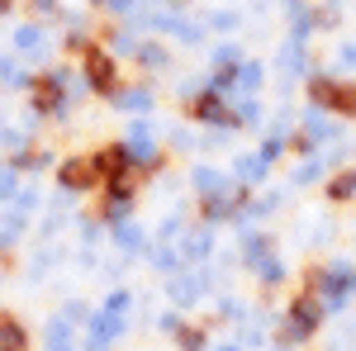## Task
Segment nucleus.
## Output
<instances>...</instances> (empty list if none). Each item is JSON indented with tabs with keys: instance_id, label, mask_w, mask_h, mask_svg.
<instances>
[{
	"instance_id": "nucleus-1",
	"label": "nucleus",
	"mask_w": 356,
	"mask_h": 351,
	"mask_svg": "<svg viewBox=\"0 0 356 351\" xmlns=\"http://www.w3.org/2000/svg\"><path fill=\"white\" fill-rule=\"evenodd\" d=\"M323 323H328L323 304L309 295V290H295V295L285 299L280 318H275V342H280V347H309Z\"/></svg>"
},
{
	"instance_id": "nucleus-2",
	"label": "nucleus",
	"mask_w": 356,
	"mask_h": 351,
	"mask_svg": "<svg viewBox=\"0 0 356 351\" xmlns=\"http://www.w3.org/2000/svg\"><path fill=\"white\" fill-rule=\"evenodd\" d=\"M304 290L323 304V313L328 318H337L347 304L356 299V266H347V261H318V266L304 270Z\"/></svg>"
},
{
	"instance_id": "nucleus-3",
	"label": "nucleus",
	"mask_w": 356,
	"mask_h": 351,
	"mask_svg": "<svg viewBox=\"0 0 356 351\" xmlns=\"http://www.w3.org/2000/svg\"><path fill=\"white\" fill-rule=\"evenodd\" d=\"M304 90H309V105H318L323 114L342 119V124L356 119V81H337L332 72H309Z\"/></svg>"
},
{
	"instance_id": "nucleus-4",
	"label": "nucleus",
	"mask_w": 356,
	"mask_h": 351,
	"mask_svg": "<svg viewBox=\"0 0 356 351\" xmlns=\"http://www.w3.org/2000/svg\"><path fill=\"white\" fill-rule=\"evenodd\" d=\"M195 124H204V129H223V133H233V114H228V100H223L219 90H209V85H200L191 100H186Z\"/></svg>"
},
{
	"instance_id": "nucleus-5",
	"label": "nucleus",
	"mask_w": 356,
	"mask_h": 351,
	"mask_svg": "<svg viewBox=\"0 0 356 351\" xmlns=\"http://www.w3.org/2000/svg\"><path fill=\"white\" fill-rule=\"evenodd\" d=\"M209 285H214V270H209V266L176 270V275L166 280V295H171V304H176V309H191V304H200V299L209 295Z\"/></svg>"
},
{
	"instance_id": "nucleus-6",
	"label": "nucleus",
	"mask_w": 356,
	"mask_h": 351,
	"mask_svg": "<svg viewBox=\"0 0 356 351\" xmlns=\"http://www.w3.org/2000/svg\"><path fill=\"white\" fill-rule=\"evenodd\" d=\"M67 72H48V76H38V81L29 85L33 90V114H43V119H62L67 114Z\"/></svg>"
},
{
	"instance_id": "nucleus-7",
	"label": "nucleus",
	"mask_w": 356,
	"mask_h": 351,
	"mask_svg": "<svg viewBox=\"0 0 356 351\" xmlns=\"http://www.w3.org/2000/svg\"><path fill=\"white\" fill-rule=\"evenodd\" d=\"M119 67H114V57L105 48H86V90H95V95H114L119 90Z\"/></svg>"
},
{
	"instance_id": "nucleus-8",
	"label": "nucleus",
	"mask_w": 356,
	"mask_h": 351,
	"mask_svg": "<svg viewBox=\"0 0 356 351\" xmlns=\"http://www.w3.org/2000/svg\"><path fill=\"white\" fill-rule=\"evenodd\" d=\"M57 186L67 190V195H86V190L100 186V171L90 157H67V162L57 166Z\"/></svg>"
},
{
	"instance_id": "nucleus-9",
	"label": "nucleus",
	"mask_w": 356,
	"mask_h": 351,
	"mask_svg": "<svg viewBox=\"0 0 356 351\" xmlns=\"http://www.w3.org/2000/svg\"><path fill=\"white\" fill-rule=\"evenodd\" d=\"M275 72L285 76V85H290V81H304L309 72H318V67H314V57H309V43L285 38V43H280V57H275Z\"/></svg>"
},
{
	"instance_id": "nucleus-10",
	"label": "nucleus",
	"mask_w": 356,
	"mask_h": 351,
	"mask_svg": "<svg viewBox=\"0 0 356 351\" xmlns=\"http://www.w3.org/2000/svg\"><path fill=\"white\" fill-rule=\"evenodd\" d=\"M100 214L110 218V223H129V214H134V176L105 181V209Z\"/></svg>"
},
{
	"instance_id": "nucleus-11",
	"label": "nucleus",
	"mask_w": 356,
	"mask_h": 351,
	"mask_svg": "<svg viewBox=\"0 0 356 351\" xmlns=\"http://www.w3.org/2000/svg\"><path fill=\"white\" fill-rule=\"evenodd\" d=\"M228 114H233V133L238 129H266V109H261V100L257 95H228Z\"/></svg>"
},
{
	"instance_id": "nucleus-12",
	"label": "nucleus",
	"mask_w": 356,
	"mask_h": 351,
	"mask_svg": "<svg viewBox=\"0 0 356 351\" xmlns=\"http://www.w3.org/2000/svg\"><path fill=\"white\" fill-rule=\"evenodd\" d=\"M228 176H233L243 190H257L266 176H271V162H266L261 152H243V157H233V171H228Z\"/></svg>"
},
{
	"instance_id": "nucleus-13",
	"label": "nucleus",
	"mask_w": 356,
	"mask_h": 351,
	"mask_svg": "<svg viewBox=\"0 0 356 351\" xmlns=\"http://www.w3.org/2000/svg\"><path fill=\"white\" fill-rule=\"evenodd\" d=\"M323 199L328 204H356V166H337L323 176Z\"/></svg>"
},
{
	"instance_id": "nucleus-14",
	"label": "nucleus",
	"mask_w": 356,
	"mask_h": 351,
	"mask_svg": "<svg viewBox=\"0 0 356 351\" xmlns=\"http://www.w3.org/2000/svg\"><path fill=\"white\" fill-rule=\"evenodd\" d=\"M191 186H195V195H200V199H209V195H223V190H233L238 181H233L228 171H219V166L200 162V166L191 171Z\"/></svg>"
},
{
	"instance_id": "nucleus-15",
	"label": "nucleus",
	"mask_w": 356,
	"mask_h": 351,
	"mask_svg": "<svg viewBox=\"0 0 356 351\" xmlns=\"http://www.w3.org/2000/svg\"><path fill=\"white\" fill-rule=\"evenodd\" d=\"M176 247H181V256H186V261L204 266V261L214 256V228H209V223H200V228H191V233H186Z\"/></svg>"
},
{
	"instance_id": "nucleus-16",
	"label": "nucleus",
	"mask_w": 356,
	"mask_h": 351,
	"mask_svg": "<svg viewBox=\"0 0 356 351\" xmlns=\"http://www.w3.org/2000/svg\"><path fill=\"white\" fill-rule=\"evenodd\" d=\"M252 280H257L266 295H275V290L290 280V266H285V256H280V252H271L266 261H257V266H252Z\"/></svg>"
},
{
	"instance_id": "nucleus-17",
	"label": "nucleus",
	"mask_w": 356,
	"mask_h": 351,
	"mask_svg": "<svg viewBox=\"0 0 356 351\" xmlns=\"http://www.w3.org/2000/svg\"><path fill=\"white\" fill-rule=\"evenodd\" d=\"M271 252H275V238H271V233H261V228H247V233H243V247H238V256H243V266H247V270L257 266V261H266Z\"/></svg>"
},
{
	"instance_id": "nucleus-18",
	"label": "nucleus",
	"mask_w": 356,
	"mask_h": 351,
	"mask_svg": "<svg viewBox=\"0 0 356 351\" xmlns=\"http://www.w3.org/2000/svg\"><path fill=\"white\" fill-rule=\"evenodd\" d=\"M266 81V67L257 62V57H243L238 67H233V95H257Z\"/></svg>"
},
{
	"instance_id": "nucleus-19",
	"label": "nucleus",
	"mask_w": 356,
	"mask_h": 351,
	"mask_svg": "<svg viewBox=\"0 0 356 351\" xmlns=\"http://www.w3.org/2000/svg\"><path fill=\"white\" fill-rule=\"evenodd\" d=\"M110 100H114L119 109H129L134 119H143V114L152 109V85H119Z\"/></svg>"
},
{
	"instance_id": "nucleus-20",
	"label": "nucleus",
	"mask_w": 356,
	"mask_h": 351,
	"mask_svg": "<svg viewBox=\"0 0 356 351\" xmlns=\"http://www.w3.org/2000/svg\"><path fill=\"white\" fill-rule=\"evenodd\" d=\"M328 176V157L323 152H314V157H300L295 171H290V186H318Z\"/></svg>"
},
{
	"instance_id": "nucleus-21",
	"label": "nucleus",
	"mask_w": 356,
	"mask_h": 351,
	"mask_svg": "<svg viewBox=\"0 0 356 351\" xmlns=\"http://www.w3.org/2000/svg\"><path fill=\"white\" fill-rule=\"evenodd\" d=\"M15 53H19V57H43V53H48V33H43L38 24L15 28Z\"/></svg>"
},
{
	"instance_id": "nucleus-22",
	"label": "nucleus",
	"mask_w": 356,
	"mask_h": 351,
	"mask_svg": "<svg viewBox=\"0 0 356 351\" xmlns=\"http://www.w3.org/2000/svg\"><path fill=\"white\" fill-rule=\"evenodd\" d=\"M314 33H318V24H314V5H304V0H290V38L309 43Z\"/></svg>"
},
{
	"instance_id": "nucleus-23",
	"label": "nucleus",
	"mask_w": 356,
	"mask_h": 351,
	"mask_svg": "<svg viewBox=\"0 0 356 351\" xmlns=\"http://www.w3.org/2000/svg\"><path fill=\"white\" fill-rule=\"evenodd\" d=\"M171 337H176V351H209V327L204 323H181Z\"/></svg>"
},
{
	"instance_id": "nucleus-24",
	"label": "nucleus",
	"mask_w": 356,
	"mask_h": 351,
	"mask_svg": "<svg viewBox=\"0 0 356 351\" xmlns=\"http://www.w3.org/2000/svg\"><path fill=\"white\" fill-rule=\"evenodd\" d=\"M0 351H29V332L19 318L0 313Z\"/></svg>"
},
{
	"instance_id": "nucleus-25",
	"label": "nucleus",
	"mask_w": 356,
	"mask_h": 351,
	"mask_svg": "<svg viewBox=\"0 0 356 351\" xmlns=\"http://www.w3.org/2000/svg\"><path fill=\"white\" fill-rule=\"evenodd\" d=\"M152 261H157V270H166V275L186 270V256H181V247H176V243H157V247H152Z\"/></svg>"
},
{
	"instance_id": "nucleus-26",
	"label": "nucleus",
	"mask_w": 356,
	"mask_h": 351,
	"mask_svg": "<svg viewBox=\"0 0 356 351\" xmlns=\"http://www.w3.org/2000/svg\"><path fill=\"white\" fill-rule=\"evenodd\" d=\"M243 62V48L238 43H214V57H209V72H233Z\"/></svg>"
},
{
	"instance_id": "nucleus-27",
	"label": "nucleus",
	"mask_w": 356,
	"mask_h": 351,
	"mask_svg": "<svg viewBox=\"0 0 356 351\" xmlns=\"http://www.w3.org/2000/svg\"><path fill=\"white\" fill-rule=\"evenodd\" d=\"M134 57H138V67H147V72H162L166 62H171L162 43H138V48H134Z\"/></svg>"
},
{
	"instance_id": "nucleus-28",
	"label": "nucleus",
	"mask_w": 356,
	"mask_h": 351,
	"mask_svg": "<svg viewBox=\"0 0 356 351\" xmlns=\"http://www.w3.org/2000/svg\"><path fill=\"white\" fill-rule=\"evenodd\" d=\"M114 238H119V247H124L129 256L147 252V233H143V228H134V223H119V233H114Z\"/></svg>"
},
{
	"instance_id": "nucleus-29",
	"label": "nucleus",
	"mask_w": 356,
	"mask_h": 351,
	"mask_svg": "<svg viewBox=\"0 0 356 351\" xmlns=\"http://www.w3.org/2000/svg\"><path fill=\"white\" fill-rule=\"evenodd\" d=\"M0 199H19V171L0 166Z\"/></svg>"
},
{
	"instance_id": "nucleus-30",
	"label": "nucleus",
	"mask_w": 356,
	"mask_h": 351,
	"mask_svg": "<svg viewBox=\"0 0 356 351\" xmlns=\"http://www.w3.org/2000/svg\"><path fill=\"white\" fill-rule=\"evenodd\" d=\"M219 309H223L219 318H228V323H247V313H252V309H247V304H238V299H223Z\"/></svg>"
},
{
	"instance_id": "nucleus-31",
	"label": "nucleus",
	"mask_w": 356,
	"mask_h": 351,
	"mask_svg": "<svg viewBox=\"0 0 356 351\" xmlns=\"http://www.w3.org/2000/svg\"><path fill=\"white\" fill-rule=\"evenodd\" d=\"M209 28H219V33H233V28H238V10H219V15H209Z\"/></svg>"
},
{
	"instance_id": "nucleus-32",
	"label": "nucleus",
	"mask_w": 356,
	"mask_h": 351,
	"mask_svg": "<svg viewBox=\"0 0 356 351\" xmlns=\"http://www.w3.org/2000/svg\"><path fill=\"white\" fill-rule=\"evenodd\" d=\"M337 62H342L347 72H356V43H342V48H337Z\"/></svg>"
},
{
	"instance_id": "nucleus-33",
	"label": "nucleus",
	"mask_w": 356,
	"mask_h": 351,
	"mask_svg": "<svg viewBox=\"0 0 356 351\" xmlns=\"http://www.w3.org/2000/svg\"><path fill=\"white\" fill-rule=\"evenodd\" d=\"M171 147H181V152H191V147H195V138L186 133V129H171Z\"/></svg>"
},
{
	"instance_id": "nucleus-34",
	"label": "nucleus",
	"mask_w": 356,
	"mask_h": 351,
	"mask_svg": "<svg viewBox=\"0 0 356 351\" xmlns=\"http://www.w3.org/2000/svg\"><path fill=\"white\" fill-rule=\"evenodd\" d=\"M209 351H247L243 342H219V347H209Z\"/></svg>"
},
{
	"instance_id": "nucleus-35",
	"label": "nucleus",
	"mask_w": 356,
	"mask_h": 351,
	"mask_svg": "<svg viewBox=\"0 0 356 351\" xmlns=\"http://www.w3.org/2000/svg\"><path fill=\"white\" fill-rule=\"evenodd\" d=\"M48 351H72V347H48Z\"/></svg>"
}]
</instances>
